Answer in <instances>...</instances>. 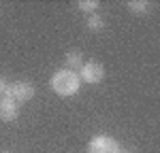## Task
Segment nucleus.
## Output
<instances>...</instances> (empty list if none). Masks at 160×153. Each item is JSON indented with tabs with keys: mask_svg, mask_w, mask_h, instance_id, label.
I'll list each match as a JSON object with an SVG mask.
<instances>
[{
	"mask_svg": "<svg viewBox=\"0 0 160 153\" xmlns=\"http://www.w3.org/2000/svg\"><path fill=\"white\" fill-rule=\"evenodd\" d=\"M51 89L62 96V98H71L75 96L79 87H81V79L79 75L75 72V70H68V68H62V70H56L53 75H51V81H49Z\"/></svg>",
	"mask_w": 160,
	"mask_h": 153,
	"instance_id": "obj_1",
	"label": "nucleus"
},
{
	"mask_svg": "<svg viewBox=\"0 0 160 153\" xmlns=\"http://www.w3.org/2000/svg\"><path fill=\"white\" fill-rule=\"evenodd\" d=\"M34 94H37V89H34V85L30 81H13V83L7 85V91H4V96L15 100L17 104L30 102L34 98Z\"/></svg>",
	"mask_w": 160,
	"mask_h": 153,
	"instance_id": "obj_2",
	"label": "nucleus"
},
{
	"mask_svg": "<svg viewBox=\"0 0 160 153\" xmlns=\"http://www.w3.org/2000/svg\"><path fill=\"white\" fill-rule=\"evenodd\" d=\"M79 79H81V83H90V85H96L100 83L105 75H107V70H105V66L100 62H83V66L79 68Z\"/></svg>",
	"mask_w": 160,
	"mask_h": 153,
	"instance_id": "obj_3",
	"label": "nucleus"
},
{
	"mask_svg": "<svg viewBox=\"0 0 160 153\" xmlns=\"http://www.w3.org/2000/svg\"><path fill=\"white\" fill-rule=\"evenodd\" d=\"M88 151L90 153H120V142L115 138H111L107 134H98L90 140L88 145Z\"/></svg>",
	"mask_w": 160,
	"mask_h": 153,
	"instance_id": "obj_4",
	"label": "nucleus"
},
{
	"mask_svg": "<svg viewBox=\"0 0 160 153\" xmlns=\"http://www.w3.org/2000/svg\"><path fill=\"white\" fill-rule=\"evenodd\" d=\"M19 117V104L7 96H0V121L11 123Z\"/></svg>",
	"mask_w": 160,
	"mask_h": 153,
	"instance_id": "obj_5",
	"label": "nucleus"
},
{
	"mask_svg": "<svg viewBox=\"0 0 160 153\" xmlns=\"http://www.w3.org/2000/svg\"><path fill=\"white\" fill-rule=\"evenodd\" d=\"M64 64H66V68L68 70H79L81 66H83V53L79 49H71V51H66V55H64Z\"/></svg>",
	"mask_w": 160,
	"mask_h": 153,
	"instance_id": "obj_6",
	"label": "nucleus"
},
{
	"mask_svg": "<svg viewBox=\"0 0 160 153\" xmlns=\"http://www.w3.org/2000/svg\"><path fill=\"white\" fill-rule=\"evenodd\" d=\"M149 2H145V0H128L126 2V9L130 13H135V15H148L149 13Z\"/></svg>",
	"mask_w": 160,
	"mask_h": 153,
	"instance_id": "obj_7",
	"label": "nucleus"
},
{
	"mask_svg": "<svg viewBox=\"0 0 160 153\" xmlns=\"http://www.w3.org/2000/svg\"><path fill=\"white\" fill-rule=\"evenodd\" d=\"M88 28H90L92 32H100V30L105 28V19H102V15H98V13L88 15Z\"/></svg>",
	"mask_w": 160,
	"mask_h": 153,
	"instance_id": "obj_8",
	"label": "nucleus"
},
{
	"mask_svg": "<svg viewBox=\"0 0 160 153\" xmlns=\"http://www.w3.org/2000/svg\"><path fill=\"white\" fill-rule=\"evenodd\" d=\"M100 7L98 0H79L77 2V9L81 13H88V15H92V13H96V9Z\"/></svg>",
	"mask_w": 160,
	"mask_h": 153,
	"instance_id": "obj_9",
	"label": "nucleus"
},
{
	"mask_svg": "<svg viewBox=\"0 0 160 153\" xmlns=\"http://www.w3.org/2000/svg\"><path fill=\"white\" fill-rule=\"evenodd\" d=\"M7 85H9V83H7V81L0 76V96H4V91H7Z\"/></svg>",
	"mask_w": 160,
	"mask_h": 153,
	"instance_id": "obj_10",
	"label": "nucleus"
},
{
	"mask_svg": "<svg viewBox=\"0 0 160 153\" xmlns=\"http://www.w3.org/2000/svg\"><path fill=\"white\" fill-rule=\"evenodd\" d=\"M120 153H132V151H124V149H120Z\"/></svg>",
	"mask_w": 160,
	"mask_h": 153,
	"instance_id": "obj_11",
	"label": "nucleus"
},
{
	"mask_svg": "<svg viewBox=\"0 0 160 153\" xmlns=\"http://www.w3.org/2000/svg\"><path fill=\"white\" fill-rule=\"evenodd\" d=\"M0 153H9V151H0Z\"/></svg>",
	"mask_w": 160,
	"mask_h": 153,
	"instance_id": "obj_12",
	"label": "nucleus"
}]
</instances>
